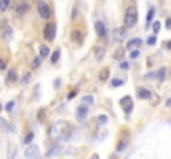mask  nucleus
<instances>
[{
  "label": "nucleus",
  "instance_id": "1",
  "mask_svg": "<svg viewBox=\"0 0 171 159\" xmlns=\"http://www.w3.org/2000/svg\"><path fill=\"white\" fill-rule=\"evenodd\" d=\"M138 22V9L136 5H130L125 13V28H131Z\"/></svg>",
  "mask_w": 171,
  "mask_h": 159
},
{
  "label": "nucleus",
  "instance_id": "2",
  "mask_svg": "<svg viewBox=\"0 0 171 159\" xmlns=\"http://www.w3.org/2000/svg\"><path fill=\"white\" fill-rule=\"evenodd\" d=\"M65 133H71V124L67 121H57L53 126H52V136H60L62 138V134Z\"/></svg>",
  "mask_w": 171,
  "mask_h": 159
},
{
  "label": "nucleus",
  "instance_id": "3",
  "mask_svg": "<svg viewBox=\"0 0 171 159\" xmlns=\"http://www.w3.org/2000/svg\"><path fill=\"white\" fill-rule=\"evenodd\" d=\"M166 78V68L161 66L158 68V70L154 71H150V73H146L145 76H143V80H151V81H154V80H158V81H161V80Z\"/></svg>",
  "mask_w": 171,
  "mask_h": 159
},
{
  "label": "nucleus",
  "instance_id": "4",
  "mask_svg": "<svg viewBox=\"0 0 171 159\" xmlns=\"http://www.w3.org/2000/svg\"><path fill=\"white\" fill-rule=\"evenodd\" d=\"M25 156L28 159H42V154H40V147L37 144H28L25 149Z\"/></svg>",
  "mask_w": 171,
  "mask_h": 159
},
{
  "label": "nucleus",
  "instance_id": "5",
  "mask_svg": "<svg viewBox=\"0 0 171 159\" xmlns=\"http://www.w3.org/2000/svg\"><path fill=\"white\" fill-rule=\"evenodd\" d=\"M37 10L38 13H40V17L42 18H48L52 15V9H50V5L47 4V2H37Z\"/></svg>",
  "mask_w": 171,
  "mask_h": 159
},
{
  "label": "nucleus",
  "instance_id": "6",
  "mask_svg": "<svg viewBox=\"0 0 171 159\" xmlns=\"http://www.w3.org/2000/svg\"><path fill=\"white\" fill-rule=\"evenodd\" d=\"M55 35H57V25H55V23L45 25V28H43V37H45V40L52 42V40H55Z\"/></svg>",
  "mask_w": 171,
  "mask_h": 159
},
{
  "label": "nucleus",
  "instance_id": "7",
  "mask_svg": "<svg viewBox=\"0 0 171 159\" xmlns=\"http://www.w3.org/2000/svg\"><path fill=\"white\" fill-rule=\"evenodd\" d=\"M120 105H121V108H123V111H125L126 114H130L133 111V100H131V96H123L120 100Z\"/></svg>",
  "mask_w": 171,
  "mask_h": 159
},
{
  "label": "nucleus",
  "instance_id": "8",
  "mask_svg": "<svg viewBox=\"0 0 171 159\" xmlns=\"http://www.w3.org/2000/svg\"><path fill=\"white\" fill-rule=\"evenodd\" d=\"M126 37V28L123 27V28H115L113 30V33H111V38H113V42H123Z\"/></svg>",
  "mask_w": 171,
  "mask_h": 159
},
{
  "label": "nucleus",
  "instance_id": "9",
  "mask_svg": "<svg viewBox=\"0 0 171 159\" xmlns=\"http://www.w3.org/2000/svg\"><path fill=\"white\" fill-rule=\"evenodd\" d=\"M128 142H130V134H128V133H125L120 139H118V142H116V151H118V152L125 151V149H126V146H128Z\"/></svg>",
  "mask_w": 171,
  "mask_h": 159
},
{
  "label": "nucleus",
  "instance_id": "10",
  "mask_svg": "<svg viewBox=\"0 0 171 159\" xmlns=\"http://www.w3.org/2000/svg\"><path fill=\"white\" fill-rule=\"evenodd\" d=\"M87 114H88V106L87 105H80L78 108L75 109V116H76L78 121H83L85 118H87Z\"/></svg>",
  "mask_w": 171,
  "mask_h": 159
},
{
  "label": "nucleus",
  "instance_id": "11",
  "mask_svg": "<svg viewBox=\"0 0 171 159\" xmlns=\"http://www.w3.org/2000/svg\"><path fill=\"white\" fill-rule=\"evenodd\" d=\"M0 129L5 131V133H15V126L10 124L9 121H5L4 118H0Z\"/></svg>",
  "mask_w": 171,
  "mask_h": 159
},
{
  "label": "nucleus",
  "instance_id": "12",
  "mask_svg": "<svg viewBox=\"0 0 171 159\" xmlns=\"http://www.w3.org/2000/svg\"><path fill=\"white\" fill-rule=\"evenodd\" d=\"M95 30H96V33H98V37H105L106 35V27H105L103 22H95Z\"/></svg>",
  "mask_w": 171,
  "mask_h": 159
},
{
  "label": "nucleus",
  "instance_id": "13",
  "mask_svg": "<svg viewBox=\"0 0 171 159\" xmlns=\"http://www.w3.org/2000/svg\"><path fill=\"white\" fill-rule=\"evenodd\" d=\"M63 147L60 146V144H55V146H52L50 149L47 151V158H53L55 154H58V152H62Z\"/></svg>",
  "mask_w": 171,
  "mask_h": 159
},
{
  "label": "nucleus",
  "instance_id": "14",
  "mask_svg": "<svg viewBox=\"0 0 171 159\" xmlns=\"http://www.w3.org/2000/svg\"><path fill=\"white\" fill-rule=\"evenodd\" d=\"M140 45H141V38H133V40H130V42L126 43V48H128V50H136Z\"/></svg>",
  "mask_w": 171,
  "mask_h": 159
},
{
  "label": "nucleus",
  "instance_id": "15",
  "mask_svg": "<svg viewBox=\"0 0 171 159\" xmlns=\"http://www.w3.org/2000/svg\"><path fill=\"white\" fill-rule=\"evenodd\" d=\"M138 98H140V100H150L151 91L150 90H146V88H140L138 90Z\"/></svg>",
  "mask_w": 171,
  "mask_h": 159
},
{
  "label": "nucleus",
  "instance_id": "16",
  "mask_svg": "<svg viewBox=\"0 0 171 159\" xmlns=\"http://www.w3.org/2000/svg\"><path fill=\"white\" fill-rule=\"evenodd\" d=\"M28 4H27V2H20V4L17 5V13L18 15H23V13H27L28 12Z\"/></svg>",
  "mask_w": 171,
  "mask_h": 159
},
{
  "label": "nucleus",
  "instance_id": "17",
  "mask_svg": "<svg viewBox=\"0 0 171 159\" xmlns=\"http://www.w3.org/2000/svg\"><path fill=\"white\" fill-rule=\"evenodd\" d=\"M12 35H13L12 27L5 25V27H4V33H2V38H4V40H10V38H12Z\"/></svg>",
  "mask_w": 171,
  "mask_h": 159
},
{
  "label": "nucleus",
  "instance_id": "18",
  "mask_svg": "<svg viewBox=\"0 0 171 159\" xmlns=\"http://www.w3.org/2000/svg\"><path fill=\"white\" fill-rule=\"evenodd\" d=\"M15 156H17V146H15V144H9L7 158H9V159H15Z\"/></svg>",
  "mask_w": 171,
  "mask_h": 159
},
{
  "label": "nucleus",
  "instance_id": "19",
  "mask_svg": "<svg viewBox=\"0 0 171 159\" xmlns=\"http://www.w3.org/2000/svg\"><path fill=\"white\" fill-rule=\"evenodd\" d=\"M15 80H17V70L10 68L9 73H7V81H15Z\"/></svg>",
  "mask_w": 171,
  "mask_h": 159
},
{
  "label": "nucleus",
  "instance_id": "20",
  "mask_svg": "<svg viewBox=\"0 0 171 159\" xmlns=\"http://www.w3.org/2000/svg\"><path fill=\"white\" fill-rule=\"evenodd\" d=\"M71 38H73V40H76V42H81V40H83V33H81V32H78V30H73V32H71Z\"/></svg>",
  "mask_w": 171,
  "mask_h": 159
},
{
  "label": "nucleus",
  "instance_id": "21",
  "mask_svg": "<svg viewBox=\"0 0 171 159\" xmlns=\"http://www.w3.org/2000/svg\"><path fill=\"white\" fill-rule=\"evenodd\" d=\"M48 55H50L48 45H40V56H48Z\"/></svg>",
  "mask_w": 171,
  "mask_h": 159
},
{
  "label": "nucleus",
  "instance_id": "22",
  "mask_svg": "<svg viewBox=\"0 0 171 159\" xmlns=\"http://www.w3.org/2000/svg\"><path fill=\"white\" fill-rule=\"evenodd\" d=\"M108 78H110V70H108V68H103L101 73H100V80H101V81H106Z\"/></svg>",
  "mask_w": 171,
  "mask_h": 159
},
{
  "label": "nucleus",
  "instance_id": "23",
  "mask_svg": "<svg viewBox=\"0 0 171 159\" xmlns=\"http://www.w3.org/2000/svg\"><path fill=\"white\" fill-rule=\"evenodd\" d=\"M123 83H125V81H123L121 78H115V80H111V83H110V85H111L113 88H116V86H121Z\"/></svg>",
  "mask_w": 171,
  "mask_h": 159
},
{
  "label": "nucleus",
  "instance_id": "24",
  "mask_svg": "<svg viewBox=\"0 0 171 159\" xmlns=\"http://www.w3.org/2000/svg\"><path fill=\"white\" fill-rule=\"evenodd\" d=\"M9 5H10V0H2V2H0V12H4L5 9H9Z\"/></svg>",
  "mask_w": 171,
  "mask_h": 159
},
{
  "label": "nucleus",
  "instance_id": "25",
  "mask_svg": "<svg viewBox=\"0 0 171 159\" xmlns=\"http://www.w3.org/2000/svg\"><path fill=\"white\" fill-rule=\"evenodd\" d=\"M60 53H62L60 50H55V51H53V55H52V63H57V61H58Z\"/></svg>",
  "mask_w": 171,
  "mask_h": 159
},
{
  "label": "nucleus",
  "instance_id": "26",
  "mask_svg": "<svg viewBox=\"0 0 171 159\" xmlns=\"http://www.w3.org/2000/svg\"><path fill=\"white\" fill-rule=\"evenodd\" d=\"M87 103H88V105H92V103H93V96H92V95L83 96V103H81V105H87Z\"/></svg>",
  "mask_w": 171,
  "mask_h": 159
},
{
  "label": "nucleus",
  "instance_id": "27",
  "mask_svg": "<svg viewBox=\"0 0 171 159\" xmlns=\"http://www.w3.org/2000/svg\"><path fill=\"white\" fill-rule=\"evenodd\" d=\"M32 139H33V133H28L25 138H23V142H25V144H30V142H32Z\"/></svg>",
  "mask_w": 171,
  "mask_h": 159
},
{
  "label": "nucleus",
  "instance_id": "28",
  "mask_svg": "<svg viewBox=\"0 0 171 159\" xmlns=\"http://www.w3.org/2000/svg\"><path fill=\"white\" fill-rule=\"evenodd\" d=\"M159 28H161V23H159V22H154V23H153V32H154V37H156V33L159 32Z\"/></svg>",
  "mask_w": 171,
  "mask_h": 159
},
{
  "label": "nucleus",
  "instance_id": "29",
  "mask_svg": "<svg viewBox=\"0 0 171 159\" xmlns=\"http://www.w3.org/2000/svg\"><path fill=\"white\" fill-rule=\"evenodd\" d=\"M146 43H148V45H154V43H156V37H154V35H151V37L146 40Z\"/></svg>",
  "mask_w": 171,
  "mask_h": 159
},
{
  "label": "nucleus",
  "instance_id": "30",
  "mask_svg": "<svg viewBox=\"0 0 171 159\" xmlns=\"http://www.w3.org/2000/svg\"><path fill=\"white\" fill-rule=\"evenodd\" d=\"M13 106H15V101H9V103H7V106H5V109H7V111H12Z\"/></svg>",
  "mask_w": 171,
  "mask_h": 159
},
{
  "label": "nucleus",
  "instance_id": "31",
  "mask_svg": "<svg viewBox=\"0 0 171 159\" xmlns=\"http://www.w3.org/2000/svg\"><path fill=\"white\" fill-rule=\"evenodd\" d=\"M38 66H40V58H35L33 61H32V68L35 70V68H38Z\"/></svg>",
  "mask_w": 171,
  "mask_h": 159
},
{
  "label": "nucleus",
  "instance_id": "32",
  "mask_svg": "<svg viewBox=\"0 0 171 159\" xmlns=\"http://www.w3.org/2000/svg\"><path fill=\"white\" fill-rule=\"evenodd\" d=\"M153 13H154V10H153V9H150V10H148V17H146L148 23H150V22H151V18H153Z\"/></svg>",
  "mask_w": 171,
  "mask_h": 159
},
{
  "label": "nucleus",
  "instance_id": "33",
  "mask_svg": "<svg viewBox=\"0 0 171 159\" xmlns=\"http://www.w3.org/2000/svg\"><path fill=\"white\" fill-rule=\"evenodd\" d=\"M98 121H100L101 124H106V121H108V118H106V116L103 114V116H98Z\"/></svg>",
  "mask_w": 171,
  "mask_h": 159
},
{
  "label": "nucleus",
  "instance_id": "34",
  "mask_svg": "<svg viewBox=\"0 0 171 159\" xmlns=\"http://www.w3.org/2000/svg\"><path fill=\"white\" fill-rule=\"evenodd\" d=\"M75 96H76V90H71V91L68 93V100H73Z\"/></svg>",
  "mask_w": 171,
  "mask_h": 159
},
{
  "label": "nucleus",
  "instance_id": "35",
  "mask_svg": "<svg viewBox=\"0 0 171 159\" xmlns=\"http://www.w3.org/2000/svg\"><path fill=\"white\" fill-rule=\"evenodd\" d=\"M130 56H131V58H138V56H140V51H138V50H133L131 53H130Z\"/></svg>",
  "mask_w": 171,
  "mask_h": 159
},
{
  "label": "nucleus",
  "instance_id": "36",
  "mask_svg": "<svg viewBox=\"0 0 171 159\" xmlns=\"http://www.w3.org/2000/svg\"><path fill=\"white\" fill-rule=\"evenodd\" d=\"M30 81V73H25L23 75V80H22V83H28Z\"/></svg>",
  "mask_w": 171,
  "mask_h": 159
},
{
  "label": "nucleus",
  "instance_id": "37",
  "mask_svg": "<svg viewBox=\"0 0 171 159\" xmlns=\"http://www.w3.org/2000/svg\"><path fill=\"white\" fill-rule=\"evenodd\" d=\"M164 25H166V28H168V30H171V17H168V18H166Z\"/></svg>",
  "mask_w": 171,
  "mask_h": 159
},
{
  "label": "nucleus",
  "instance_id": "38",
  "mask_svg": "<svg viewBox=\"0 0 171 159\" xmlns=\"http://www.w3.org/2000/svg\"><path fill=\"white\" fill-rule=\"evenodd\" d=\"M120 68H121V70H128V68H130V63L123 61V63H121V65H120Z\"/></svg>",
  "mask_w": 171,
  "mask_h": 159
},
{
  "label": "nucleus",
  "instance_id": "39",
  "mask_svg": "<svg viewBox=\"0 0 171 159\" xmlns=\"http://www.w3.org/2000/svg\"><path fill=\"white\" fill-rule=\"evenodd\" d=\"M53 86H55V88H58V86H60V80H58V78L55 80V83H53Z\"/></svg>",
  "mask_w": 171,
  "mask_h": 159
},
{
  "label": "nucleus",
  "instance_id": "40",
  "mask_svg": "<svg viewBox=\"0 0 171 159\" xmlns=\"http://www.w3.org/2000/svg\"><path fill=\"white\" fill-rule=\"evenodd\" d=\"M4 68H5V61L0 58V70H4Z\"/></svg>",
  "mask_w": 171,
  "mask_h": 159
},
{
  "label": "nucleus",
  "instance_id": "41",
  "mask_svg": "<svg viewBox=\"0 0 171 159\" xmlns=\"http://www.w3.org/2000/svg\"><path fill=\"white\" fill-rule=\"evenodd\" d=\"M115 56H116V58H121V56H123V53H121V51H116V55H115Z\"/></svg>",
  "mask_w": 171,
  "mask_h": 159
},
{
  "label": "nucleus",
  "instance_id": "42",
  "mask_svg": "<svg viewBox=\"0 0 171 159\" xmlns=\"http://www.w3.org/2000/svg\"><path fill=\"white\" fill-rule=\"evenodd\" d=\"M166 106H170V108H171V98H170V100L166 101Z\"/></svg>",
  "mask_w": 171,
  "mask_h": 159
},
{
  "label": "nucleus",
  "instance_id": "43",
  "mask_svg": "<svg viewBox=\"0 0 171 159\" xmlns=\"http://www.w3.org/2000/svg\"><path fill=\"white\" fill-rule=\"evenodd\" d=\"M166 48H171V42H168V43H166Z\"/></svg>",
  "mask_w": 171,
  "mask_h": 159
},
{
  "label": "nucleus",
  "instance_id": "44",
  "mask_svg": "<svg viewBox=\"0 0 171 159\" xmlns=\"http://www.w3.org/2000/svg\"><path fill=\"white\" fill-rule=\"evenodd\" d=\"M92 159H98V154H93V156H92Z\"/></svg>",
  "mask_w": 171,
  "mask_h": 159
}]
</instances>
